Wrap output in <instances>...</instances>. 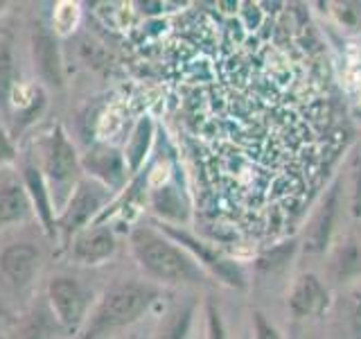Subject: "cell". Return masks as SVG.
I'll return each mask as SVG.
<instances>
[{"mask_svg":"<svg viewBox=\"0 0 361 339\" xmlns=\"http://www.w3.org/2000/svg\"><path fill=\"white\" fill-rule=\"evenodd\" d=\"M135 260L152 278L174 285H201L206 280L203 267L183 246L174 244L165 233L138 229L131 235Z\"/></svg>","mask_w":361,"mask_h":339,"instance_id":"cell-1","label":"cell"},{"mask_svg":"<svg viewBox=\"0 0 361 339\" xmlns=\"http://www.w3.org/2000/svg\"><path fill=\"white\" fill-rule=\"evenodd\" d=\"M156 299L158 287L152 282H122L111 287L86 319L82 339H99L118 328L131 326L152 308Z\"/></svg>","mask_w":361,"mask_h":339,"instance_id":"cell-2","label":"cell"},{"mask_svg":"<svg viewBox=\"0 0 361 339\" xmlns=\"http://www.w3.org/2000/svg\"><path fill=\"white\" fill-rule=\"evenodd\" d=\"M341 213V179L332 181L321 195L316 208L312 210L307 224L302 229L300 249L307 256H323L334 244L336 222Z\"/></svg>","mask_w":361,"mask_h":339,"instance_id":"cell-3","label":"cell"},{"mask_svg":"<svg viewBox=\"0 0 361 339\" xmlns=\"http://www.w3.org/2000/svg\"><path fill=\"white\" fill-rule=\"evenodd\" d=\"M163 233L167 237H172V240L178 242V246H183L185 251L197 260V263H201L206 269H210L214 276H217L221 282H226V285L231 287H237V290H244L246 287V274H244V267L237 265L235 260H228L224 258L221 254L217 251H210L208 244H203L199 240H195L192 235L188 233H180L176 229H169V226H163Z\"/></svg>","mask_w":361,"mask_h":339,"instance_id":"cell-4","label":"cell"},{"mask_svg":"<svg viewBox=\"0 0 361 339\" xmlns=\"http://www.w3.org/2000/svg\"><path fill=\"white\" fill-rule=\"evenodd\" d=\"M330 303V290L327 282L314 274V271H302L291 280V287L287 294V310L293 319H314L327 310Z\"/></svg>","mask_w":361,"mask_h":339,"instance_id":"cell-5","label":"cell"},{"mask_svg":"<svg viewBox=\"0 0 361 339\" xmlns=\"http://www.w3.org/2000/svg\"><path fill=\"white\" fill-rule=\"evenodd\" d=\"M48 299L52 305V314L56 316L63 328L68 331H75V328L86 321V294L82 285L71 278V276H56L50 280L48 285Z\"/></svg>","mask_w":361,"mask_h":339,"instance_id":"cell-6","label":"cell"},{"mask_svg":"<svg viewBox=\"0 0 361 339\" xmlns=\"http://www.w3.org/2000/svg\"><path fill=\"white\" fill-rule=\"evenodd\" d=\"M45 174H48L50 186L56 188V192H61L75 181L79 172V161L75 154V147L71 141L66 138V133L61 129H56L50 138L48 152H45Z\"/></svg>","mask_w":361,"mask_h":339,"instance_id":"cell-7","label":"cell"},{"mask_svg":"<svg viewBox=\"0 0 361 339\" xmlns=\"http://www.w3.org/2000/svg\"><path fill=\"white\" fill-rule=\"evenodd\" d=\"M330 278L334 282H355L361 280V240L343 237L341 242L332 244L330 251Z\"/></svg>","mask_w":361,"mask_h":339,"instance_id":"cell-8","label":"cell"},{"mask_svg":"<svg viewBox=\"0 0 361 339\" xmlns=\"http://www.w3.org/2000/svg\"><path fill=\"white\" fill-rule=\"evenodd\" d=\"M102 201H104V192H102L99 188L86 184V181L84 184H79L75 195L71 197V203H68V208L63 213L61 226L68 233L82 229V226H86V222L97 213Z\"/></svg>","mask_w":361,"mask_h":339,"instance_id":"cell-9","label":"cell"},{"mask_svg":"<svg viewBox=\"0 0 361 339\" xmlns=\"http://www.w3.org/2000/svg\"><path fill=\"white\" fill-rule=\"evenodd\" d=\"M39 258L32 244H9L0 256V269L14 285H27L39 269Z\"/></svg>","mask_w":361,"mask_h":339,"instance_id":"cell-10","label":"cell"},{"mask_svg":"<svg viewBox=\"0 0 361 339\" xmlns=\"http://www.w3.org/2000/svg\"><path fill=\"white\" fill-rule=\"evenodd\" d=\"M116 237L109 229H93L82 233L75 240L73 256L82 265H99L102 260L111 258L116 254Z\"/></svg>","mask_w":361,"mask_h":339,"instance_id":"cell-11","label":"cell"},{"mask_svg":"<svg viewBox=\"0 0 361 339\" xmlns=\"http://www.w3.org/2000/svg\"><path fill=\"white\" fill-rule=\"evenodd\" d=\"M34 61H37V68L41 77L52 86H61L63 84V68H61V56H59V48H56V41L50 37L48 32H39L34 34Z\"/></svg>","mask_w":361,"mask_h":339,"instance_id":"cell-12","label":"cell"},{"mask_svg":"<svg viewBox=\"0 0 361 339\" xmlns=\"http://www.w3.org/2000/svg\"><path fill=\"white\" fill-rule=\"evenodd\" d=\"M30 210H32V201L27 190H23L20 186L14 184L0 188V226H9L27 220Z\"/></svg>","mask_w":361,"mask_h":339,"instance_id":"cell-13","label":"cell"},{"mask_svg":"<svg viewBox=\"0 0 361 339\" xmlns=\"http://www.w3.org/2000/svg\"><path fill=\"white\" fill-rule=\"evenodd\" d=\"M195 312H197L195 301H190L185 305H180V308H176L165 319V323H163L161 331H158L156 339H188L192 321H195Z\"/></svg>","mask_w":361,"mask_h":339,"instance_id":"cell-14","label":"cell"},{"mask_svg":"<svg viewBox=\"0 0 361 339\" xmlns=\"http://www.w3.org/2000/svg\"><path fill=\"white\" fill-rule=\"evenodd\" d=\"M152 141H154V124L149 118H145L138 122V127H135L133 136H131V143L127 147V163H129V170H138L147 154H149V147H152Z\"/></svg>","mask_w":361,"mask_h":339,"instance_id":"cell-15","label":"cell"},{"mask_svg":"<svg viewBox=\"0 0 361 339\" xmlns=\"http://www.w3.org/2000/svg\"><path fill=\"white\" fill-rule=\"evenodd\" d=\"M296 249H300L298 240H291L289 244H278V246H271L269 251H264L262 256L257 258V271L262 274H280L282 269L287 267V263L296 254Z\"/></svg>","mask_w":361,"mask_h":339,"instance_id":"cell-16","label":"cell"},{"mask_svg":"<svg viewBox=\"0 0 361 339\" xmlns=\"http://www.w3.org/2000/svg\"><path fill=\"white\" fill-rule=\"evenodd\" d=\"M25 184H27V192L32 197V203L37 206L43 222L48 224V229H52V218H50L52 210H50V201H48V190H45V181H43L39 170H34V167L25 170Z\"/></svg>","mask_w":361,"mask_h":339,"instance_id":"cell-17","label":"cell"},{"mask_svg":"<svg viewBox=\"0 0 361 339\" xmlns=\"http://www.w3.org/2000/svg\"><path fill=\"white\" fill-rule=\"evenodd\" d=\"M16 82H14V61L7 50L0 52V105H7L14 93Z\"/></svg>","mask_w":361,"mask_h":339,"instance_id":"cell-18","label":"cell"},{"mask_svg":"<svg viewBox=\"0 0 361 339\" xmlns=\"http://www.w3.org/2000/svg\"><path fill=\"white\" fill-rule=\"evenodd\" d=\"M251 333H253V339H285V335L280 333V328L271 321L262 310L251 312Z\"/></svg>","mask_w":361,"mask_h":339,"instance_id":"cell-19","label":"cell"},{"mask_svg":"<svg viewBox=\"0 0 361 339\" xmlns=\"http://www.w3.org/2000/svg\"><path fill=\"white\" fill-rule=\"evenodd\" d=\"M206 339H228L221 312L214 308V303L210 301L206 305Z\"/></svg>","mask_w":361,"mask_h":339,"instance_id":"cell-20","label":"cell"},{"mask_svg":"<svg viewBox=\"0 0 361 339\" xmlns=\"http://www.w3.org/2000/svg\"><path fill=\"white\" fill-rule=\"evenodd\" d=\"M350 328H353V337L361 339V280L353 294V303H350Z\"/></svg>","mask_w":361,"mask_h":339,"instance_id":"cell-21","label":"cell"},{"mask_svg":"<svg viewBox=\"0 0 361 339\" xmlns=\"http://www.w3.org/2000/svg\"><path fill=\"white\" fill-rule=\"evenodd\" d=\"M350 213L353 218H361V165L355 170L353 177V190H350Z\"/></svg>","mask_w":361,"mask_h":339,"instance_id":"cell-22","label":"cell"},{"mask_svg":"<svg viewBox=\"0 0 361 339\" xmlns=\"http://www.w3.org/2000/svg\"><path fill=\"white\" fill-rule=\"evenodd\" d=\"M14 161V145L7 138V133L0 129V165Z\"/></svg>","mask_w":361,"mask_h":339,"instance_id":"cell-23","label":"cell"},{"mask_svg":"<svg viewBox=\"0 0 361 339\" xmlns=\"http://www.w3.org/2000/svg\"><path fill=\"white\" fill-rule=\"evenodd\" d=\"M3 7H5V3H0V11H3Z\"/></svg>","mask_w":361,"mask_h":339,"instance_id":"cell-24","label":"cell"},{"mask_svg":"<svg viewBox=\"0 0 361 339\" xmlns=\"http://www.w3.org/2000/svg\"><path fill=\"white\" fill-rule=\"evenodd\" d=\"M0 314H3V305H0Z\"/></svg>","mask_w":361,"mask_h":339,"instance_id":"cell-25","label":"cell"}]
</instances>
